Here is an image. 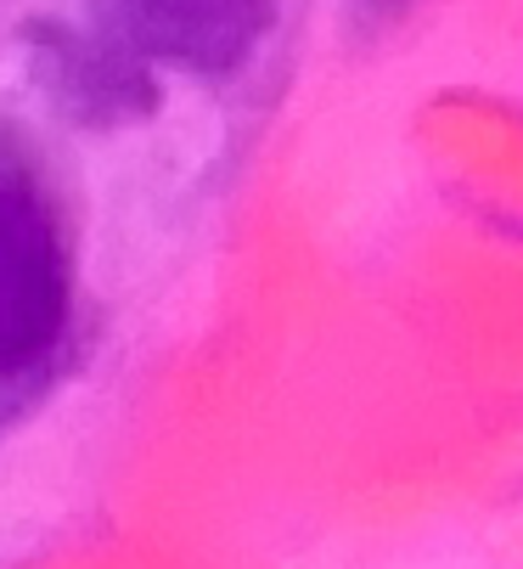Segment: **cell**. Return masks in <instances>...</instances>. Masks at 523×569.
I'll return each instance as SVG.
<instances>
[{"label": "cell", "instance_id": "6da1fadb", "mask_svg": "<svg viewBox=\"0 0 523 569\" xmlns=\"http://www.w3.org/2000/svg\"><path fill=\"white\" fill-rule=\"evenodd\" d=\"M68 316V254L34 164L0 141V383L51 350Z\"/></svg>", "mask_w": 523, "mask_h": 569}, {"label": "cell", "instance_id": "7a4b0ae2", "mask_svg": "<svg viewBox=\"0 0 523 569\" xmlns=\"http://www.w3.org/2000/svg\"><path fill=\"white\" fill-rule=\"evenodd\" d=\"M271 23V0H91L84 40L102 46L119 68L174 62L225 73Z\"/></svg>", "mask_w": 523, "mask_h": 569}]
</instances>
